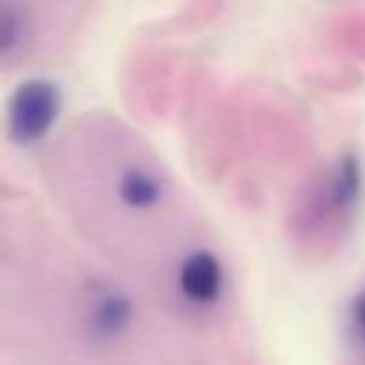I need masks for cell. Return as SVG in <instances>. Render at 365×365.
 <instances>
[{
	"label": "cell",
	"instance_id": "cell-5",
	"mask_svg": "<svg viewBox=\"0 0 365 365\" xmlns=\"http://www.w3.org/2000/svg\"><path fill=\"white\" fill-rule=\"evenodd\" d=\"M362 188H365L362 163L354 151H345L331 171V180L325 188V208L331 214H348L362 197Z\"/></svg>",
	"mask_w": 365,
	"mask_h": 365
},
{
	"label": "cell",
	"instance_id": "cell-7",
	"mask_svg": "<svg viewBox=\"0 0 365 365\" xmlns=\"http://www.w3.org/2000/svg\"><path fill=\"white\" fill-rule=\"evenodd\" d=\"M351 314H354V325H356V331H359V336L365 339V291L354 299V305H351Z\"/></svg>",
	"mask_w": 365,
	"mask_h": 365
},
{
	"label": "cell",
	"instance_id": "cell-4",
	"mask_svg": "<svg viewBox=\"0 0 365 365\" xmlns=\"http://www.w3.org/2000/svg\"><path fill=\"white\" fill-rule=\"evenodd\" d=\"M174 285L185 305L191 308H211L220 302L225 291V271L214 251L194 248L180 257L174 268Z\"/></svg>",
	"mask_w": 365,
	"mask_h": 365
},
{
	"label": "cell",
	"instance_id": "cell-2",
	"mask_svg": "<svg viewBox=\"0 0 365 365\" xmlns=\"http://www.w3.org/2000/svg\"><path fill=\"white\" fill-rule=\"evenodd\" d=\"M60 106H63V97H60V88L51 80H43V77L23 80L11 91L9 106H6L9 137L17 145L40 143L51 131V125L57 123Z\"/></svg>",
	"mask_w": 365,
	"mask_h": 365
},
{
	"label": "cell",
	"instance_id": "cell-3",
	"mask_svg": "<svg viewBox=\"0 0 365 365\" xmlns=\"http://www.w3.org/2000/svg\"><path fill=\"white\" fill-rule=\"evenodd\" d=\"M111 194L123 211L145 217L165 202L168 182L157 165H151L140 157H128V160L117 163V168L111 174Z\"/></svg>",
	"mask_w": 365,
	"mask_h": 365
},
{
	"label": "cell",
	"instance_id": "cell-1",
	"mask_svg": "<svg viewBox=\"0 0 365 365\" xmlns=\"http://www.w3.org/2000/svg\"><path fill=\"white\" fill-rule=\"evenodd\" d=\"M77 319L91 345H111L131 334L137 322V308L120 285L86 282L77 305Z\"/></svg>",
	"mask_w": 365,
	"mask_h": 365
},
{
	"label": "cell",
	"instance_id": "cell-6",
	"mask_svg": "<svg viewBox=\"0 0 365 365\" xmlns=\"http://www.w3.org/2000/svg\"><path fill=\"white\" fill-rule=\"evenodd\" d=\"M34 37L29 11L17 0H0V66L20 60Z\"/></svg>",
	"mask_w": 365,
	"mask_h": 365
}]
</instances>
